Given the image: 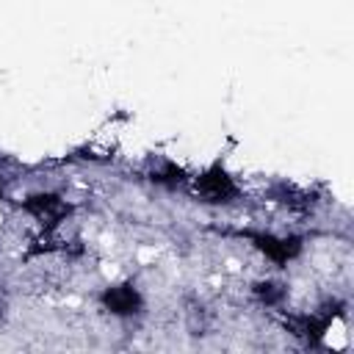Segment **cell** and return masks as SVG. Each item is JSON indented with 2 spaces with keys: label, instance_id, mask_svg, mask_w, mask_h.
<instances>
[{
  "label": "cell",
  "instance_id": "obj_3",
  "mask_svg": "<svg viewBox=\"0 0 354 354\" xmlns=\"http://www.w3.org/2000/svg\"><path fill=\"white\" fill-rule=\"evenodd\" d=\"M257 241V246L268 254V257H274V260H288V257H293L296 252H299V243L290 238V241H282V238H271V235H257L254 238Z\"/></svg>",
  "mask_w": 354,
  "mask_h": 354
},
{
  "label": "cell",
  "instance_id": "obj_5",
  "mask_svg": "<svg viewBox=\"0 0 354 354\" xmlns=\"http://www.w3.org/2000/svg\"><path fill=\"white\" fill-rule=\"evenodd\" d=\"M257 293H260V299H263V301H277V299L282 296V290H279L277 285H271V282H268V285H260V288H257Z\"/></svg>",
  "mask_w": 354,
  "mask_h": 354
},
{
  "label": "cell",
  "instance_id": "obj_4",
  "mask_svg": "<svg viewBox=\"0 0 354 354\" xmlns=\"http://www.w3.org/2000/svg\"><path fill=\"white\" fill-rule=\"evenodd\" d=\"M28 210L36 213L39 218H58V216L66 213V207H64L55 196H50V194H44V196H30V199H28Z\"/></svg>",
  "mask_w": 354,
  "mask_h": 354
},
{
  "label": "cell",
  "instance_id": "obj_1",
  "mask_svg": "<svg viewBox=\"0 0 354 354\" xmlns=\"http://www.w3.org/2000/svg\"><path fill=\"white\" fill-rule=\"evenodd\" d=\"M196 188H199L210 202H221V199H227V196L235 194V185H232V180H230L224 171H207L205 177H199Z\"/></svg>",
  "mask_w": 354,
  "mask_h": 354
},
{
  "label": "cell",
  "instance_id": "obj_2",
  "mask_svg": "<svg viewBox=\"0 0 354 354\" xmlns=\"http://www.w3.org/2000/svg\"><path fill=\"white\" fill-rule=\"evenodd\" d=\"M105 304H108L113 313H119V315H124V313H136V307H138V293H136L130 285L111 288V290L105 293Z\"/></svg>",
  "mask_w": 354,
  "mask_h": 354
}]
</instances>
